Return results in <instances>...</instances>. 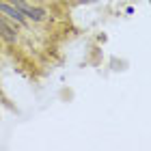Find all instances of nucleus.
Here are the masks:
<instances>
[{
    "label": "nucleus",
    "instance_id": "obj_2",
    "mask_svg": "<svg viewBox=\"0 0 151 151\" xmlns=\"http://www.w3.org/2000/svg\"><path fill=\"white\" fill-rule=\"evenodd\" d=\"M0 11H2L4 15H9L11 19H15L17 24H26V17H24V13L19 11V9H15L13 4H9V2H0Z\"/></svg>",
    "mask_w": 151,
    "mask_h": 151
},
{
    "label": "nucleus",
    "instance_id": "obj_1",
    "mask_svg": "<svg viewBox=\"0 0 151 151\" xmlns=\"http://www.w3.org/2000/svg\"><path fill=\"white\" fill-rule=\"evenodd\" d=\"M9 4H13L15 9H19V11L24 13V15L32 17L35 22H39V19H43V15H45V13H43V9H32V6H28V4L24 2V0H9Z\"/></svg>",
    "mask_w": 151,
    "mask_h": 151
},
{
    "label": "nucleus",
    "instance_id": "obj_3",
    "mask_svg": "<svg viewBox=\"0 0 151 151\" xmlns=\"http://www.w3.org/2000/svg\"><path fill=\"white\" fill-rule=\"evenodd\" d=\"M0 35H2V39H6V41H9V43H13V41L17 39L15 30H13V28H11V26L4 22L2 17H0Z\"/></svg>",
    "mask_w": 151,
    "mask_h": 151
}]
</instances>
